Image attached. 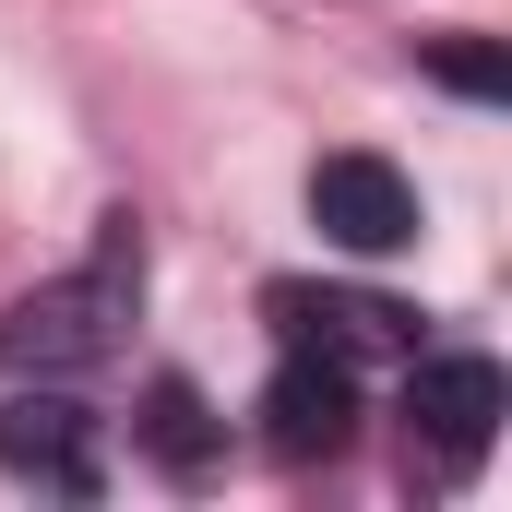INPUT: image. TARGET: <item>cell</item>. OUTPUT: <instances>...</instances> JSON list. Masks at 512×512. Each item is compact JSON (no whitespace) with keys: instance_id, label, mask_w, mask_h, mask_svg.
I'll return each mask as SVG.
<instances>
[{"instance_id":"cell-1","label":"cell","mask_w":512,"mask_h":512,"mask_svg":"<svg viewBox=\"0 0 512 512\" xmlns=\"http://www.w3.org/2000/svg\"><path fill=\"white\" fill-rule=\"evenodd\" d=\"M131 298H143V239H131V215H108V251L84 274H60V286L0 310V382H72V370L120 358Z\"/></svg>"},{"instance_id":"cell-2","label":"cell","mask_w":512,"mask_h":512,"mask_svg":"<svg viewBox=\"0 0 512 512\" xmlns=\"http://www.w3.org/2000/svg\"><path fill=\"white\" fill-rule=\"evenodd\" d=\"M501 417H512L501 358H405V441L441 477H477L489 441H501Z\"/></svg>"},{"instance_id":"cell-3","label":"cell","mask_w":512,"mask_h":512,"mask_svg":"<svg viewBox=\"0 0 512 512\" xmlns=\"http://www.w3.org/2000/svg\"><path fill=\"white\" fill-rule=\"evenodd\" d=\"M0 465H12L24 489H48V501H96V489H108L96 405L72 382H12V405H0Z\"/></svg>"},{"instance_id":"cell-4","label":"cell","mask_w":512,"mask_h":512,"mask_svg":"<svg viewBox=\"0 0 512 512\" xmlns=\"http://www.w3.org/2000/svg\"><path fill=\"white\" fill-rule=\"evenodd\" d=\"M262 441H274L286 465H334V453L358 441V370H346L334 346H298V334H286V358H274V382H262Z\"/></svg>"},{"instance_id":"cell-5","label":"cell","mask_w":512,"mask_h":512,"mask_svg":"<svg viewBox=\"0 0 512 512\" xmlns=\"http://www.w3.org/2000/svg\"><path fill=\"white\" fill-rule=\"evenodd\" d=\"M310 227H322L334 251L382 262V251L417 239V191H405L393 155H322V167H310Z\"/></svg>"},{"instance_id":"cell-6","label":"cell","mask_w":512,"mask_h":512,"mask_svg":"<svg viewBox=\"0 0 512 512\" xmlns=\"http://www.w3.org/2000/svg\"><path fill=\"white\" fill-rule=\"evenodd\" d=\"M274 322H286L298 346H334L346 370H358V358H417V310L346 298V286H274Z\"/></svg>"},{"instance_id":"cell-7","label":"cell","mask_w":512,"mask_h":512,"mask_svg":"<svg viewBox=\"0 0 512 512\" xmlns=\"http://www.w3.org/2000/svg\"><path fill=\"white\" fill-rule=\"evenodd\" d=\"M143 453H155L167 477H203V465L227 453V429H215V405H203V393L179 382V370H167V382L143 393Z\"/></svg>"},{"instance_id":"cell-8","label":"cell","mask_w":512,"mask_h":512,"mask_svg":"<svg viewBox=\"0 0 512 512\" xmlns=\"http://www.w3.org/2000/svg\"><path fill=\"white\" fill-rule=\"evenodd\" d=\"M429 84H453V96H477V108H501V96H512V72H501L489 36H441V48H429Z\"/></svg>"}]
</instances>
